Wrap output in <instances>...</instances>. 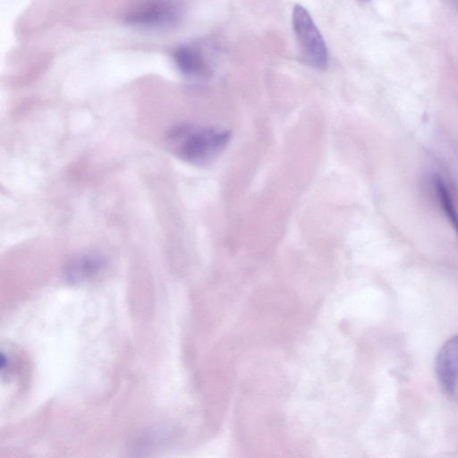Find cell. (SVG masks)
Returning a JSON list of instances; mask_svg holds the SVG:
<instances>
[{"label": "cell", "mask_w": 458, "mask_h": 458, "mask_svg": "<svg viewBox=\"0 0 458 458\" xmlns=\"http://www.w3.org/2000/svg\"><path fill=\"white\" fill-rule=\"evenodd\" d=\"M230 136V132L225 130L181 125L170 132L169 140L182 159L196 165H205L225 149Z\"/></svg>", "instance_id": "6da1fadb"}, {"label": "cell", "mask_w": 458, "mask_h": 458, "mask_svg": "<svg viewBox=\"0 0 458 458\" xmlns=\"http://www.w3.org/2000/svg\"><path fill=\"white\" fill-rule=\"evenodd\" d=\"M292 22L302 62L316 70L327 69V47L307 9L301 4H295Z\"/></svg>", "instance_id": "7a4b0ae2"}, {"label": "cell", "mask_w": 458, "mask_h": 458, "mask_svg": "<svg viewBox=\"0 0 458 458\" xmlns=\"http://www.w3.org/2000/svg\"><path fill=\"white\" fill-rule=\"evenodd\" d=\"M182 7L172 0H154L142 4L130 13L126 21L142 28L172 26L179 21Z\"/></svg>", "instance_id": "3957f363"}, {"label": "cell", "mask_w": 458, "mask_h": 458, "mask_svg": "<svg viewBox=\"0 0 458 458\" xmlns=\"http://www.w3.org/2000/svg\"><path fill=\"white\" fill-rule=\"evenodd\" d=\"M436 372L443 390L453 394L458 384V335L446 341L439 350Z\"/></svg>", "instance_id": "277c9868"}, {"label": "cell", "mask_w": 458, "mask_h": 458, "mask_svg": "<svg viewBox=\"0 0 458 458\" xmlns=\"http://www.w3.org/2000/svg\"><path fill=\"white\" fill-rule=\"evenodd\" d=\"M174 59L180 72L187 77L201 78L209 72L208 59L197 44L180 47L174 52Z\"/></svg>", "instance_id": "5b68a950"}, {"label": "cell", "mask_w": 458, "mask_h": 458, "mask_svg": "<svg viewBox=\"0 0 458 458\" xmlns=\"http://www.w3.org/2000/svg\"><path fill=\"white\" fill-rule=\"evenodd\" d=\"M434 191L439 200L440 206L450 224L452 225L454 232L458 235V212L453 201L447 185L445 180L439 174H435L432 179Z\"/></svg>", "instance_id": "8992f818"}, {"label": "cell", "mask_w": 458, "mask_h": 458, "mask_svg": "<svg viewBox=\"0 0 458 458\" xmlns=\"http://www.w3.org/2000/svg\"><path fill=\"white\" fill-rule=\"evenodd\" d=\"M358 1L360 3H367V2H369L370 0H358Z\"/></svg>", "instance_id": "52a82bcc"}]
</instances>
